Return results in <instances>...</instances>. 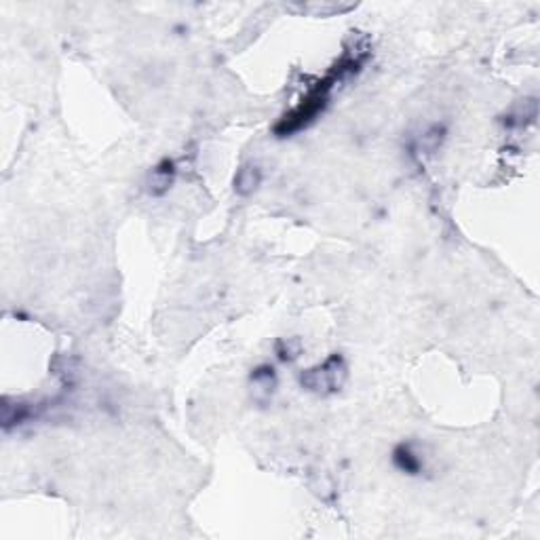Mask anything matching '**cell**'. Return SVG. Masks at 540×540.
<instances>
[{
	"label": "cell",
	"instance_id": "1",
	"mask_svg": "<svg viewBox=\"0 0 540 540\" xmlns=\"http://www.w3.org/2000/svg\"><path fill=\"white\" fill-rule=\"evenodd\" d=\"M359 65L361 60H357V58H355V60L344 58L340 63H336V65L327 72V76H325L323 80H319V83L308 91V95L302 100L300 106H298L294 112H290L285 119L277 125V133H279V135H287V133H294V131H298L302 127H306L310 120L314 119V117L323 110V106L327 104L329 93L334 91V87H336L342 78H346L351 72H357Z\"/></svg>",
	"mask_w": 540,
	"mask_h": 540
},
{
	"label": "cell",
	"instance_id": "2",
	"mask_svg": "<svg viewBox=\"0 0 540 540\" xmlns=\"http://www.w3.org/2000/svg\"><path fill=\"white\" fill-rule=\"evenodd\" d=\"M344 380H346V365H344L342 357H338V355L329 357L323 365H319L314 369L304 371L300 378L304 388L321 393V395L340 391Z\"/></svg>",
	"mask_w": 540,
	"mask_h": 540
},
{
	"label": "cell",
	"instance_id": "3",
	"mask_svg": "<svg viewBox=\"0 0 540 540\" xmlns=\"http://www.w3.org/2000/svg\"><path fill=\"white\" fill-rule=\"evenodd\" d=\"M251 384L255 388V399L258 401H266L272 395L275 384H277L272 367H260V369H255L251 374Z\"/></svg>",
	"mask_w": 540,
	"mask_h": 540
},
{
	"label": "cell",
	"instance_id": "4",
	"mask_svg": "<svg viewBox=\"0 0 540 540\" xmlns=\"http://www.w3.org/2000/svg\"><path fill=\"white\" fill-rule=\"evenodd\" d=\"M260 180H262L260 169L247 165V167L239 169V174H237V178H235V190H237L239 194H249V192H253V190L258 188Z\"/></svg>",
	"mask_w": 540,
	"mask_h": 540
},
{
	"label": "cell",
	"instance_id": "5",
	"mask_svg": "<svg viewBox=\"0 0 540 540\" xmlns=\"http://www.w3.org/2000/svg\"><path fill=\"white\" fill-rule=\"evenodd\" d=\"M395 465L401 469V471H406V473H418L422 467L420 458L408 448V445H399L397 450H395Z\"/></svg>",
	"mask_w": 540,
	"mask_h": 540
}]
</instances>
